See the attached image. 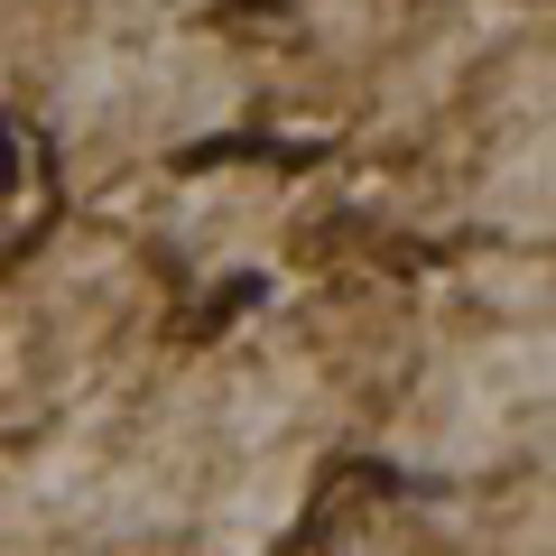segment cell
I'll list each match as a JSON object with an SVG mask.
<instances>
[{
	"mask_svg": "<svg viewBox=\"0 0 556 556\" xmlns=\"http://www.w3.org/2000/svg\"><path fill=\"white\" fill-rule=\"evenodd\" d=\"M10 167H20V139H10V121H0V177H10Z\"/></svg>",
	"mask_w": 556,
	"mask_h": 556,
	"instance_id": "2",
	"label": "cell"
},
{
	"mask_svg": "<svg viewBox=\"0 0 556 556\" xmlns=\"http://www.w3.org/2000/svg\"><path fill=\"white\" fill-rule=\"evenodd\" d=\"M260 298H269V278H241V288H223V298L204 306V325H232L241 306H260Z\"/></svg>",
	"mask_w": 556,
	"mask_h": 556,
	"instance_id": "1",
	"label": "cell"
}]
</instances>
